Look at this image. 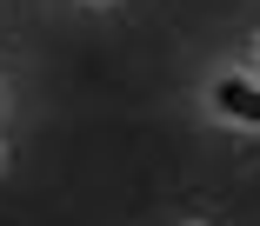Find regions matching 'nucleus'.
<instances>
[{"mask_svg":"<svg viewBox=\"0 0 260 226\" xmlns=\"http://www.w3.org/2000/svg\"><path fill=\"white\" fill-rule=\"evenodd\" d=\"M207 100H214L220 120H234V127H260V80H247V73H220L214 87H207Z\"/></svg>","mask_w":260,"mask_h":226,"instance_id":"1","label":"nucleus"},{"mask_svg":"<svg viewBox=\"0 0 260 226\" xmlns=\"http://www.w3.org/2000/svg\"><path fill=\"white\" fill-rule=\"evenodd\" d=\"M93 7H107V0H93Z\"/></svg>","mask_w":260,"mask_h":226,"instance_id":"2","label":"nucleus"}]
</instances>
